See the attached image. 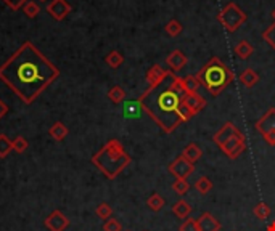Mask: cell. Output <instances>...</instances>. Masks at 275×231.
<instances>
[{
  "label": "cell",
  "instance_id": "6da1fadb",
  "mask_svg": "<svg viewBox=\"0 0 275 231\" xmlns=\"http://www.w3.org/2000/svg\"><path fill=\"white\" fill-rule=\"evenodd\" d=\"M58 76V67L31 42H24L0 66V80L26 105H31Z\"/></svg>",
  "mask_w": 275,
  "mask_h": 231
},
{
  "label": "cell",
  "instance_id": "7a4b0ae2",
  "mask_svg": "<svg viewBox=\"0 0 275 231\" xmlns=\"http://www.w3.org/2000/svg\"><path fill=\"white\" fill-rule=\"evenodd\" d=\"M185 95L187 92L183 88L182 77L171 71L160 85L147 88L140 95L139 103L142 110L163 128V132L171 133L181 124V119L177 117V108Z\"/></svg>",
  "mask_w": 275,
  "mask_h": 231
},
{
  "label": "cell",
  "instance_id": "3957f363",
  "mask_svg": "<svg viewBox=\"0 0 275 231\" xmlns=\"http://www.w3.org/2000/svg\"><path fill=\"white\" fill-rule=\"evenodd\" d=\"M130 156L124 151L119 140H109L97 154H93L92 162L98 171L109 180H114L130 164Z\"/></svg>",
  "mask_w": 275,
  "mask_h": 231
},
{
  "label": "cell",
  "instance_id": "277c9868",
  "mask_svg": "<svg viewBox=\"0 0 275 231\" xmlns=\"http://www.w3.org/2000/svg\"><path fill=\"white\" fill-rule=\"evenodd\" d=\"M196 77L212 97H219L232 84L235 76H233V72L229 66L224 64L217 57H214L198 71Z\"/></svg>",
  "mask_w": 275,
  "mask_h": 231
},
{
  "label": "cell",
  "instance_id": "5b68a950",
  "mask_svg": "<svg viewBox=\"0 0 275 231\" xmlns=\"http://www.w3.org/2000/svg\"><path fill=\"white\" fill-rule=\"evenodd\" d=\"M212 141L221 148V151L229 159H237L246 149L245 135L240 132L232 122H225V124L214 133Z\"/></svg>",
  "mask_w": 275,
  "mask_h": 231
},
{
  "label": "cell",
  "instance_id": "8992f818",
  "mask_svg": "<svg viewBox=\"0 0 275 231\" xmlns=\"http://www.w3.org/2000/svg\"><path fill=\"white\" fill-rule=\"evenodd\" d=\"M246 13L240 8V6L235 2H229L224 8L217 13V21L221 23L225 31L229 32H235L240 26H242L246 21Z\"/></svg>",
  "mask_w": 275,
  "mask_h": 231
},
{
  "label": "cell",
  "instance_id": "52a82bcc",
  "mask_svg": "<svg viewBox=\"0 0 275 231\" xmlns=\"http://www.w3.org/2000/svg\"><path fill=\"white\" fill-rule=\"evenodd\" d=\"M256 130L263 135L267 145L275 146V108H269L263 117L256 120Z\"/></svg>",
  "mask_w": 275,
  "mask_h": 231
},
{
  "label": "cell",
  "instance_id": "ba28073f",
  "mask_svg": "<svg viewBox=\"0 0 275 231\" xmlns=\"http://www.w3.org/2000/svg\"><path fill=\"white\" fill-rule=\"evenodd\" d=\"M193 171H195V164H191V162L185 159L182 154L179 156L174 162L169 164V172L179 180H187L188 176L193 173Z\"/></svg>",
  "mask_w": 275,
  "mask_h": 231
},
{
  "label": "cell",
  "instance_id": "9c48e42d",
  "mask_svg": "<svg viewBox=\"0 0 275 231\" xmlns=\"http://www.w3.org/2000/svg\"><path fill=\"white\" fill-rule=\"evenodd\" d=\"M44 225L50 231H65L70 227V219H68L63 212H60V210H53V212L45 219Z\"/></svg>",
  "mask_w": 275,
  "mask_h": 231
},
{
  "label": "cell",
  "instance_id": "30bf717a",
  "mask_svg": "<svg viewBox=\"0 0 275 231\" xmlns=\"http://www.w3.org/2000/svg\"><path fill=\"white\" fill-rule=\"evenodd\" d=\"M47 11L57 19L61 21L68 16V13H71V5L66 2V0H52V2L47 5Z\"/></svg>",
  "mask_w": 275,
  "mask_h": 231
},
{
  "label": "cell",
  "instance_id": "8fae6325",
  "mask_svg": "<svg viewBox=\"0 0 275 231\" xmlns=\"http://www.w3.org/2000/svg\"><path fill=\"white\" fill-rule=\"evenodd\" d=\"M169 72L171 71H164L160 64L151 66L148 69V72H147V77H145L147 84H148V88H155L156 85H160L163 80L169 76Z\"/></svg>",
  "mask_w": 275,
  "mask_h": 231
},
{
  "label": "cell",
  "instance_id": "7c38bea8",
  "mask_svg": "<svg viewBox=\"0 0 275 231\" xmlns=\"http://www.w3.org/2000/svg\"><path fill=\"white\" fill-rule=\"evenodd\" d=\"M187 63H188V59H187V57H185L181 50L171 52L169 55L166 57V64L171 67V71H173L174 74L179 72L181 69H183L185 64H187Z\"/></svg>",
  "mask_w": 275,
  "mask_h": 231
},
{
  "label": "cell",
  "instance_id": "4fadbf2b",
  "mask_svg": "<svg viewBox=\"0 0 275 231\" xmlns=\"http://www.w3.org/2000/svg\"><path fill=\"white\" fill-rule=\"evenodd\" d=\"M198 231H219L221 230V223L216 219L214 215H211L209 212L201 214L200 219L196 220Z\"/></svg>",
  "mask_w": 275,
  "mask_h": 231
},
{
  "label": "cell",
  "instance_id": "5bb4252c",
  "mask_svg": "<svg viewBox=\"0 0 275 231\" xmlns=\"http://www.w3.org/2000/svg\"><path fill=\"white\" fill-rule=\"evenodd\" d=\"M183 101L190 106V110L193 111L195 114H198L206 108V100L198 92L196 93H187L183 97Z\"/></svg>",
  "mask_w": 275,
  "mask_h": 231
},
{
  "label": "cell",
  "instance_id": "9a60e30c",
  "mask_svg": "<svg viewBox=\"0 0 275 231\" xmlns=\"http://www.w3.org/2000/svg\"><path fill=\"white\" fill-rule=\"evenodd\" d=\"M50 137L55 140V141H63L66 137H68V133H70V128H68L63 122H55V124L50 127Z\"/></svg>",
  "mask_w": 275,
  "mask_h": 231
},
{
  "label": "cell",
  "instance_id": "2e32d148",
  "mask_svg": "<svg viewBox=\"0 0 275 231\" xmlns=\"http://www.w3.org/2000/svg\"><path fill=\"white\" fill-rule=\"evenodd\" d=\"M182 156H183V158L187 159V161H190L191 164H195L196 161H200V158L203 156V151H201V148L198 146L196 143H190V145L182 151Z\"/></svg>",
  "mask_w": 275,
  "mask_h": 231
},
{
  "label": "cell",
  "instance_id": "e0dca14e",
  "mask_svg": "<svg viewBox=\"0 0 275 231\" xmlns=\"http://www.w3.org/2000/svg\"><path fill=\"white\" fill-rule=\"evenodd\" d=\"M191 206L187 202V201H183V199H181V201H177L174 206H173V212H174V215H177L179 219H183V220H187L188 217H190V214H191Z\"/></svg>",
  "mask_w": 275,
  "mask_h": 231
},
{
  "label": "cell",
  "instance_id": "ac0fdd59",
  "mask_svg": "<svg viewBox=\"0 0 275 231\" xmlns=\"http://www.w3.org/2000/svg\"><path fill=\"white\" fill-rule=\"evenodd\" d=\"M240 82H242L245 87L251 88L259 82V74L254 69H251V67H248V69H245L242 74H240Z\"/></svg>",
  "mask_w": 275,
  "mask_h": 231
},
{
  "label": "cell",
  "instance_id": "d6986e66",
  "mask_svg": "<svg viewBox=\"0 0 275 231\" xmlns=\"http://www.w3.org/2000/svg\"><path fill=\"white\" fill-rule=\"evenodd\" d=\"M254 52V47L248 42V40H240V42L235 45V53L238 58L242 59H248Z\"/></svg>",
  "mask_w": 275,
  "mask_h": 231
},
{
  "label": "cell",
  "instance_id": "ffe728a7",
  "mask_svg": "<svg viewBox=\"0 0 275 231\" xmlns=\"http://www.w3.org/2000/svg\"><path fill=\"white\" fill-rule=\"evenodd\" d=\"M193 116H195V113L190 110V106L185 103L183 98H182L181 103H179V108H177V117L181 119V122H188Z\"/></svg>",
  "mask_w": 275,
  "mask_h": 231
},
{
  "label": "cell",
  "instance_id": "44dd1931",
  "mask_svg": "<svg viewBox=\"0 0 275 231\" xmlns=\"http://www.w3.org/2000/svg\"><path fill=\"white\" fill-rule=\"evenodd\" d=\"M105 61H106V64H108L109 67H113V69H116V67H119L122 63H124V57L121 55V52L113 50V52H109L108 55L105 57Z\"/></svg>",
  "mask_w": 275,
  "mask_h": 231
},
{
  "label": "cell",
  "instance_id": "7402d4cb",
  "mask_svg": "<svg viewBox=\"0 0 275 231\" xmlns=\"http://www.w3.org/2000/svg\"><path fill=\"white\" fill-rule=\"evenodd\" d=\"M182 82H183V88L187 93H196L198 88H200L201 82L198 80L196 76H187V77H182Z\"/></svg>",
  "mask_w": 275,
  "mask_h": 231
},
{
  "label": "cell",
  "instance_id": "603a6c76",
  "mask_svg": "<svg viewBox=\"0 0 275 231\" xmlns=\"http://www.w3.org/2000/svg\"><path fill=\"white\" fill-rule=\"evenodd\" d=\"M108 98L113 101L114 105H119L124 101L126 98V92H124V88L119 87V85H114L113 88H109V92H108Z\"/></svg>",
  "mask_w": 275,
  "mask_h": 231
},
{
  "label": "cell",
  "instance_id": "cb8c5ba5",
  "mask_svg": "<svg viewBox=\"0 0 275 231\" xmlns=\"http://www.w3.org/2000/svg\"><path fill=\"white\" fill-rule=\"evenodd\" d=\"M13 151V145H11V140L6 137L5 133H0V158L5 159L6 156Z\"/></svg>",
  "mask_w": 275,
  "mask_h": 231
},
{
  "label": "cell",
  "instance_id": "d4e9b609",
  "mask_svg": "<svg viewBox=\"0 0 275 231\" xmlns=\"http://www.w3.org/2000/svg\"><path fill=\"white\" fill-rule=\"evenodd\" d=\"M195 188H196V191L200 194H208L212 189V183H211V180L208 178V176L203 175V176H200V178L196 180Z\"/></svg>",
  "mask_w": 275,
  "mask_h": 231
},
{
  "label": "cell",
  "instance_id": "484cf974",
  "mask_svg": "<svg viewBox=\"0 0 275 231\" xmlns=\"http://www.w3.org/2000/svg\"><path fill=\"white\" fill-rule=\"evenodd\" d=\"M147 206L151 209V210H155V212H160V210L164 207V198H161L158 193H153L150 196V198L147 199Z\"/></svg>",
  "mask_w": 275,
  "mask_h": 231
},
{
  "label": "cell",
  "instance_id": "4316f807",
  "mask_svg": "<svg viewBox=\"0 0 275 231\" xmlns=\"http://www.w3.org/2000/svg\"><path fill=\"white\" fill-rule=\"evenodd\" d=\"M142 110V106L139 103V100L137 101H127L124 105V116L126 117H137Z\"/></svg>",
  "mask_w": 275,
  "mask_h": 231
},
{
  "label": "cell",
  "instance_id": "83f0119b",
  "mask_svg": "<svg viewBox=\"0 0 275 231\" xmlns=\"http://www.w3.org/2000/svg\"><path fill=\"white\" fill-rule=\"evenodd\" d=\"M253 214L256 215V219H259V220H266V219H269V215H271V207L267 206L266 202H259L258 206H254Z\"/></svg>",
  "mask_w": 275,
  "mask_h": 231
},
{
  "label": "cell",
  "instance_id": "f1b7e54d",
  "mask_svg": "<svg viewBox=\"0 0 275 231\" xmlns=\"http://www.w3.org/2000/svg\"><path fill=\"white\" fill-rule=\"evenodd\" d=\"M95 214H97L98 219L108 220L109 217H111V214H113V209H111V206H109V204L101 202V204H98V206H97V209H95Z\"/></svg>",
  "mask_w": 275,
  "mask_h": 231
},
{
  "label": "cell",
  "instance_id": "f546056e",
  "mask_svg": "<svg viewBox=\"0 0 275 231\" xmlns=\"http://www.w3.org/2000/svg\"><path fill=\"white\" fill-rule=\"evenodd\" d=\"M23 11H24V15L27 18H36L40 13V6L36 2H32V0H27V2L24 3V6H23Z\"/></svg>",
  "mask_w": 275,
  "mask_h": 231
},
{
  "label": "cell",
  "instance_id": "4dcf8cb0",
  "mask_svg": "<svg viewBox=\"0 0 275 231\" xmlns=\"http://www.w3.org/2000/svg\"><path fill=\"white\" fill-rule=\"evenodd\" d=\"M183 26L181 24V21H177V19H171V21L166 24V34L171 37H177L179 34L182 32Z\"/></svg>",
  "mask_w": 275,
  "mask_h": 231
},
{
  "label": "cell",
  "instance_id": "1f68e13d",
  "mask_svg": "<svg viewBox=\"0 0 275 231\" xmlns=\"http://www.w3.org/2000/svg\"><path fill=\"white\" fill-rule=\"evenodd\" d=\"M173 189L179 194V196H183L185 193H188V189H190V185H188V181L187 180H176L173 183Z\"/></svg>",
  "mask_w": 275,
  "mask_h": 231
},
{
  "label": "cell",
  "instance_id": "d6a6232c",
  "mask_svg": "<svg viewBox=\"0 0 275 231\" xmlns=\"http://www.w3.org/2000/svg\"><path fill=\"white\" fill-rule=\"evenodd\" d=\"M263 39L275 50V23L263 32Z\"/></svg>",
  "mask_w": 275,
  "mask_h": 231
},
{
  "label": "cell",
  "instance_id": "836d02e7",
  "mask_svg": "<svg viewBox=\"0 0 275 231\" xmlns=\"http://www.w3.org/2000/svg\"><path fill=\"white\" fill-rule=\"evenodd\" d=\"M11 145H13V151L24 153L27 149V140L24 137H16L15 140L11 141Z\"/></svg>",
  "mask_w": 275,
  "mask_h": 231
},
{
  "label": "cell",
  "instance_id": "e575fe53",
  "mask_svg": "<svg viewBox=\"0 0 275 231\" xmlns=\"http://www.w3.org/2000/svg\"><path fill=\"white\" fill-rule=\"evenodd\" d=\"M121 223L116 219H108L103 225V231H121Z\"/></svg>",
  "mask_w": 275,
  "mask_h": 231
},
{
  "label": "cell",
  "instance_id": "d590c367",
  "mask_svg": "<svg viewBox=\"0 0 275 231\" xmlns=\"http://www.w3.org/2000/svg\"><path fill=\"white\" fill-rule=\"evenodd\" d=\"M181 231H198V225H196V220L195 219H188L185 220L182 225H181V228H179Z\"/></svg>",
  "mask_w": 275,
  "mask_h": 231
},
{
  "label": "cell",
  "instance_id": "8d00e7d4",
  "mask_svg": "<svg viewBox=\"0 0 275 231\" xmlns=\"http://www.w3.org/2000/svg\"><path fill=\"white\" fill-rule=\"evenodd\" d=\"M26 2H27V0H3V3L6 6H10L13 11H18L19 8H23Z\"/></svg>",
  "mask_w": 275,
  "mask_h": 231
},
{
  "label": "cell",
  "instance_id": "74e56055",
  "mask_svg": "<svg viewBox=\"0 0 275 231\" xmlns=\"http://www.w3.org/2000/svg\"><path fill=\"white\" fill-rule=\"evenodd\" d=\"M6 113H8V106H6V105L3 103V100L0 98V119H2Z\"/></svg>",
  "mask_w": 275,
  "mask_h": 231
},
{
  "label": "cell",
  "instance_id": "f35d334b",
  "mask_svg": "<svg viewBox=\"0 0 275 231\" xmlns=\"http://www.w3.org/2000/svg\"><path fill=\"white\" fill-rule=\"evenodd\" d=\"M267 231H275V222H272L269 227H267Z\"/></svg>",
  "mask_w": 275,
  "mask_h": 231
},
{
  "label": "cell",
  "instance_id": "ab89813d",
  "mask_svg": "<svg viewBox=\"0 0 275 231\" xmlns=\"http://www.w3.org/2000/svg\"><path fill=\"white\" fill-rule=\"evenodd\" d=\"M271 15H272V18H274V23H275V8L272 10V13H271Z\"/></svg>",
  "mask_w": 275,
  "mask_h": 231
},
{
  "label": "cell",
  "instance_id": "60d3db41",
  "mask_svg": "<svg viewBox=\"0 0 275 231\" xmlns=\"http://www.w3.org/2000/svg\"><path fill=\"white\" fill-rule=\"evenodd\" d=\"M40 2H47V0H40Z\"/></svg>",
  "mask_w": 275,
  "mask_h": 231
}]
</instances>
